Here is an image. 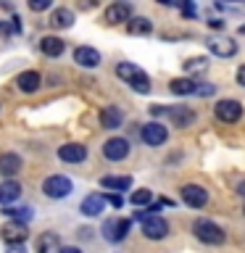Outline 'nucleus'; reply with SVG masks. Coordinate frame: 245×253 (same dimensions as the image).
Here are the masks:
<instances>
[{"label": "nucleus", "mask_w": 245, "mask_h": 253, "mask_svg": "<svg viewBox=\"0 0 245 253\" xmlns=\"http://www.w3.org/2000/svg\"><path fill=\"white\" fill-rule=\"evenodd\" d=\"M150 114L153 116H169L174 126H190L195 122V111L187 106H150Z\"/></svg>", "instance_id": "obj_1"}, {"label": "nucleus", "mask_w": 245, "mask_h": 253, "mask_svg": "<svg viewBox=\"0 0 245 253\" xmlns=\"http://www.w3.org/2000/svg\"><path fill=\"white\" fill-rule=\"evenodd\" d=\"M137 219H142V235L148 240H163L169 235V221L158 213H137Z\"/></svg>", "instance_id": "obj_2"}, {"label": "nucleus", "mask_w": 245, "mask_h": 253, "mask_svg": "<svg viewBox=\"0 0 245 253\" xmlns=\"http://www.w3.org/2000/svg\"><path fill=\"white\" fill-rule=\"evenodd\" d=\"M193 232H195L198 240L205 243V245H221L224 243V229L219 224H213V221H208V219H198L193 224Z\"/></svg>", "instance_id": "obj_3"}, {"label": "nucleus", "mask_w": 245, "mask_h": 253, "mask_svg": "<svg viewBox=\"0 0 245 253\" xmlns=\"http://www.w3.org/2000/svg\"><path fill=\"white\" fill-rule=\"evenodd\" d=\"M71 190H74V182H71L69 177H63V174H53V177H47L45 182H42V193L47 195V198H66Z\"/></svg>", "instance_id": "obj_4"}, {"label": "nucleus", "mask_w": 245, "mask_h": 253, "mask_svg": "<svg viewBox=\"0 0 245 253\" xmlns=\"http://www.w3.org/2000/svg\"><path fill=\"white\" fill-rule=\"evenodd\" d=\"M213 114H216L219 122L235 124L237 119L243 116V103L240 100H232V98H224V100H219L216 106H213Z\"/></svg>", "instance_id": "obj_5"}, {"label": "nucleus", "mask_w": 245, "mask_h": 253, "mask_svg": "<svg viewBox=\"0 0 245 253\" xmlns=\"http://www.w3.org/2000/svg\"><path fill=\"white\" fill-rule=\"evenodd\" d=\"M0 235H3V240L8 245H13V248H19V245L27 240V221H19V219H11V221H5V227L0 229Z\"/></svg>", "instance_id": "obj_6"}, {"label": "nucleus", "mask_w": 245, "mask_h": 253, "mask_svg": "<svg viewBox=\"0 0 245 253\" xmlns=\"http://www.w3.org/2000/svg\"><path fill=\"white\" fill-rule=\"evenodd\" d=\"M140 137H142V142H145V145H153V148H158V145H163V142H166V137H169V132H166V126H163L161 122H150V124L142 126Z\"/></svg>", "instance_id": "obj_7"}, {"label": "nucleus", "mask_w": 245, "mask_h": 253, "mask_svg": "<svg viewBox=\"0 0 245 253\" xmlns=\"http://www.w3.org/2000/svg\"><path fill=\"white\" fill-rule=\"evenodd\" d=\"M129 229H132V219H108L106 224H103V235H106V240L119 243L126 237Z\"/></svg>", "instance_id": "obj_8"}, {"label": "nucleus", "mask_w": 245, "mask_h": 253, "mask_svg": "<svg viewBox=\"0 0 245 253\" xmlns=\"http://www.w3.org/2000/svg\"><path fill=\"white\" fill-rule=\"evenodd\" d=\"M103 156H106L108 161H124V158L129 156V142L124 137H111L106 145H103Z\"/></svg>", "instance_id": "obj_9"}, {"label": "nucleus", "mask_w": 245, "mask_h": 253, "mask_svg": "<svg viewBox=\"0 0 245 253\" xmlns=\"http://www.w3.org/2000/svg\"><path fill=\"white\" fill-rule=\"evenodd\" d=\"M182 201H185L190 209H203L208 203V193L201 185H185L182 187Z\"/></svg>", "instance_id": "obj_10"}, {"label": "nucleus", "mask_w": 245, "mask_h": 253, "mask_svg": "<svg viewBox=\"0 0 245 253\" xmlns=\"http://www.w3.org/2000/svg\"><path fill=\"white\" fill-rule=\"evenodd\" d=\"M58 158L66 164H82L87 158V148L82 142H66V145L58 148Z\"/></svg>", "instance_id": "obj_11"}, {"label": "nucleus", "mask_w": 245, "mask_h": 253, "mask_svg": "<svg viewBox=\"0 0 245 253\" xmlns=\"http://www.w3.org/2000/svg\"><path fill=\"white\" fill-rule=\"evenodd\" d=\"M129 16H132V5L126 3V0H116V3L108 5L106 21H108V24H124L126 19H129Z\"/></svg>", "instance_id": "obj_12"}, {"label": "nucleus", "mask_w": 245, "mask_h": 253, "mask_svg": "<svg viewBox=\"0 0 245 253\" xmlns=\"http://www.w3.org/2000/svg\"><path fill=\"white\" fill-rule=\"evenodd\" d=\"M74 63H79L82 69H95V66H100V53L95 50V47H77L74 50Z\"/></svg>", "instance_id": "obj_13"}, {"label": "nucleus", "mask_w": 245, "mask_h": 253, "mask_svg": "<svg viewBox=\"0 0 245 253\" xmlns=\"http://www.w3.org/2000/svg\"><path fill=\"white\" fill-rule=\"evenodd\" d=\"M103 209H106V195H100V193H92V195H87L84 201H82V211L84 216H100Z\"/></svg>", "instance_id": "obj_14"}, {"label": "nucleus", "mask_w": 245, "mask_h": 253, "mask_svg": "<svg viewBox=\"0 0 245 253\" xmlns=\"http://www.w3.org/2000/svg\"><path fill=\"white\" fill-rule=\"evenodd\" d=\"M16 84H19L21 92H37L40 84H42V77H40L37 71H21V74L16 77Z\"/></svg>", "instance_id": "obj_15"}, {"label": "nucleus", "mask_w": 245, "mask_h": 253, "mask_svg": "<svg viewBox=\"0 0 245 253\" xmlns=\"http://www.w3.org/2000/svg\"><path fill=\"white\" fill-rule=\"evenodd\" d=\"M122 122H124V114L116 106H108V108L100 111V126L103 129H119Z\"/></svg>", "instance_id": "obj_16"}, {"label": "nucleus", "mask_w": 245, "mask_h": 253, "mask_svg": "<svg viewBox=\"0 0 245 253\" xmlns=\"http://www.w3.org/2000/svg\"><path fill=\"white\" fill-rule=\"evenodd\" d=\"M208 50L213 55H219V58H229V55L237 53V42H232L229 37H219L213 42H208Z\"/></svg>", "instance_id": "obj_17"}, {"label": "nucleus", "mask_w": 245, "mask_h": 253, "mask_svg": "<svg viewBox=\"0 0 245 253\" xmlns=\"http://www.w3.org/2000/svg\"><path fill=\"white\" fill-rule=\"evenodd\" d=\"M21 171V158L16 153H3L0 156V174L3 177H16Z\"/></svg>", "instance_id": "obj_18"}, {"label": "nucleus", "mask_w": 245, "mask_h": 253, "mask_svg": "<svg viewBox=\"0 0 245 253\" xmlns=\"http://www.w3.org/2000/svg\"><path fill=\"white\" fill-rule=\"evenodd\" d=\"M100 185L106 187V190H114V193H124V190H129L132 187V177H116V174H108V177H103L100 179Z\"/></svg>", "instance_id": "obj_19"}, {"label": "nucleus", "mask_w": 245, "mask_h": 253, "mask_svg": "<svg viewBox=\"0 0 245 253\" xmlns=\"http://www.w3.org/2000/svg\"><path fill=\"white\" fill-rule=\"evenodd\" d=\"M40 50L45 55H50V58H58V55L66 50V45H63L61 37H42L40 40Z\"/></svg>", "instance_id": "obj_20"}, {"label": "nucleus", "mask_w": 245, "mask_h": 253, "mask_svg": "<svg viewBox=\"0 0 245 253\" xmlns=\"http://www.w3.org/2000/svg\"><path fill=\"white\" fill-rule=\"evenodd\" d=\"M19 195H21V185L16 179H5L3 185H0V203H3V206L13 203Z\"/></svg>", "instance_id": "obj_21"}, {"label": "nucleus", "mask_w": 245, "mask_h": 253, "mask_svg": "<svg viewBox=\"0 0 245 253\" xmlns=\"http://www.w3.org/2000/svg\"><path fill=\"white\" fill-rule=\"evenodd\" d=\"M126 82H129V84H132V90H134V92H140V95H148V92H150V79H148V74H145L142 69H134Z\"/></svg>", "instance_id": "obj_22"}, {"label": "nucleus", "mask_w": 245, "mask_h": 253, "mask_svg": "<svg viewBox=\"0 0 245 253\" xmlns=\"http://www.w3.org/2000/svg\"><path fill=\"white\" fill-rule=\"evenodd\" d=\"M50 24L55 29H69L71 24H74V11H69V8H55L53 16H50Z\"/></svg>", "instance_id": "obj_23"}, {"label": "nucleus", "mask_w": 245, "mask_h": 253, "mask_svg": "<svg viewBox=\"0 0 245 253\" xmlns=\"http://www.w3.org/2000/svg\"><path fill=\"white\" fill-rule=\"evenodd\" d=\"M126 29H129V35H148L150 29H153V24H150V19H145V16H129L126 19Z\"/></svg>", "instance_id": "obj_24"}, {"label": "nucleus", "mask_w": 245, "mask_h": 253, "mask_svg": "<svg viewBox=\"0 0 245 253\" xmlns=\"http://www.w3.org/2000/svg\"><path fill=\"white\" fill-rule=\"evenodd\" d=\"M169 90L174 95H193L195 92V79H171Z\"/></svg>", "instance_id": "obj_25"}, {"label": "nucleus", "mask_w": 245, "mask_h": 253, "mask_svg": "<svg viewBox=\"0 0 245 253\" xmlns=\"http://www.w3.org/2000/svg\"><path fill=\"white\" fill-rule=\"evenodd\" d=\"M37 251L40 253H58L61 251V240L55 235H42L37 240Z\"/></svg>", "instance_id": "obj_26"}, {"label": "nucleus", "mask_w": 245, "mask_h": 253, "mask_svg": "<svg viewBox=\"0 0 245 253\" xmlns=\"http://www.w3.org/2000/svg\"><path fill=\"white\" fill-rule=\"evenodd\" d=\"M150 201H153V193H150V190H134V193L129 195V203L132 206H145Z\"/></svg>", "instance_id": "obj_27"}, {"label": "nucleus", "mask_w": 245, "mask_h": 253, "mask_svg": "<svg viewBox=\"0 0 245 253\" xmlns=\"http://www.w3.org/2000/svg\"><path fill=\"white\" fill-rule=\"evenodd\" d=\"M3 213H8L11 219H19V221L32 219V209H3Z\"/></svg>", "instance_id": "obj_28"}, {"label": "nucleus", "mask_w": 245, "mask_h": 253, "mask_svg": "<svg viewBox=\"0 0 245 253\" xmlns=\"http://www.w3.org/2000/svg\"><path fill=\"white\" fill-rule=\"evenodd\" d=\"M27 5H29L35 13H42V11H47V8L53 5V0H27Z\"/></svg>", "instance_id": "obj_29"}, {"label": "nucleus", "mask_w": 245, "mask_h": 253, "mask_svg": "<svg viewBox=\"0 0 245 253\" xmlns=\"http://www.w3.org/2000/svg\"><path fill=\"white\" fill-rule=\"evenodd\" d=\"M185 69L193 74V71H205V58H190L187 63H185Z\"/></svg>", "instance_id": "obj_30"}, {"label": "nucleus", "mask_w": 245, "mask_h": 253, "mask_svg": "<svg viewBox=\"0 0 245 253\" xmlns=\"http://www.w3.org/2000/svg\"><path fill=\"white\" fill-rule=\"evenodd\" d=\"M213 90H216L213 84H198V82H195V92H198V95H213Z\"/></svg>", "instance_id": "obj_31"}, {"label": "nucleus", "mask_w": 245, "mask_h": 253, "mask_svg": "<svg viewBox=\"0 0 245 253\" xmlns=\"http://www.w3.org/2000/svg\"><path fill=\"white\" fill-rule=\"evenodd\" d=\"M106 201H108L111 206H114V209H119V206H122V195H119V193H114V195H108Z\"/></svg>", "instance_id": "obj_32"}, {"label": "nucleus", "mask_w": 245, "mask_h": 253, "mask_svg": "<svg viewBox=\"0 0 245 253\" xmlns=\"http://www.w3.org/2000/svg\"><path fill=\"white\" fill-rule=\"evenodd\" d=\"M237 82H240V84L245 87V63H243L240 69H237Z\"/></svg>", "instance_id": "obj_33"}, {"label": "nucleus", "mask_w": 245, "mask_h": 253, "mask_svg": "<svg viewBox=\"0 0 245 253\" xmlns=\"http://www.w3.org/2000/svg\"><path fill=\"white\" fill-rule=\"evenodd\" d=\"M208 27H211V29H221V27H224V21L213 19V21H208Z\"/></svg>", "instance_id": "obj_34"}, {"label": "nucleus", "mask_w": 245, "mask_h": 253, "mask_svg": "<svg viewBox=\"0 0 245 253\" xmlns=\"http://www.w3.org/2000/svg\"><path fill=\"white\" fill-rule=\"evenodd\" d=\"M237 195H243V198H245V179L240 182V185H237Z\"/></svg>", "instance_id": "obj_35"}, {"label": "nucleus", "mask_w": 245, "mask_h": 253, "mask_svg": "<svg viewBox=\"0 0 245 253\" xmlns=\"http://www.w3.org/2000/svg\"><path fill=\"white\" fill-rule=\"evenodd\" d=\"M161 5H174V0H158Z\"/></svg>", "instance_id": "obj_36"}, {"label": "nucleus", "mask_w": 245, "mask_h": 253, "mask_svg": "<svg viewBox=\"0 0 245 253\" xmlns=\"http://www.w3.org/2000/svg\"><path fill=\"white\" fill-rule=\"evenodd\" d=\"M240 35H245V24H243V27H240Z\"/></svg>", "instance_id": "obj_37"}, {"label": "nucleus", "mask_w": 245, "mask_h": 253, "mask_svg": "<svg viewBox=\"0 0 245 253\" xmlns=\"http://www.w3.org/2000/svg\"><path fill=\"white\" fill-rule=\"evenodd\" d=\"M243 211H245V209H243Z\"/></svg>", "instance_id": "obj_38"}]
</instances>
